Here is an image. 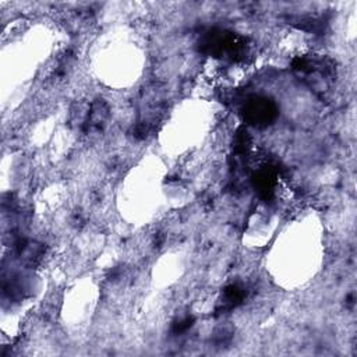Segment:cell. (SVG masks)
Instances as JSON below:
<instances>
[{
	"label": "cell",
	"mask_w": 357,
	"mask_h": 357,
	"mask_svg": "<svg viewBox=\"0 0 357 357\" xmlns=\"http://www.w3.org/2000/svg\"><path fill=\"white\" fill-rule=\"evenodd\" d=\"M275 105L264 98H254L245 103L244 116L251 124H266L275 117Z\"/></svg>",
	"instance_id": "obj_1"
}]
</instances>
